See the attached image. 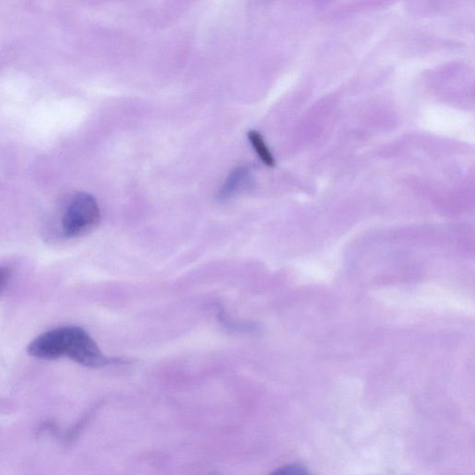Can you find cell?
<instances>
[{"instance_id":"cell-1","label":"cell","mask_w":475,"mask_h":475,"mask_svg":"<svg viewBox=\"0 0 475 475\" xmlns=\"http://www.w3.org/2000/svg\"><path fill=\"white\" fill-rule=\"evenodd\" d=\"M27 351L38 360L68 358L88 368H102L116 362L107 358L84 329L76 326L56 328L39 335L28 345Z\"/></svg>"},{"instance_id":"cell-2","label":"cell","mask_w":475,"mask_h":475,"mask_svg":"<svg viewBox=\"0 0 475 475\" xmlns=\"http://www.w3.org/2000/svg\"><path fill=\"white\" fill-rule=\"evenodd\" d=\"M101 222V212L94 197L76 193L66 206L62 226L66 237H81L92 231Z\"/></svg>"},{"instance_id":"cell-3","label":"cell","mask_w":475,"mask_h":475,"mask_svg":"<svg viewBox=\"0 0 475 475\" xmlns=\"http://www.w3.org/2000/svg\"><path fill=\"white\" fill-rule=\"evenodd\" d=\"M250 171L246 167H238L234 170L220 191V200H228L245 189L250 182Z\"/></svg>"},{"instance_id":"cell-4","label":"cell","mask_w":475,"mask_h":475,"mask_svg":"<svg viewBox=\"0 0 475 475\" xmlns=\"http://www.w3.org/2000/svg\"><path fill=\"white\" fill-rule=\"evenodd\" d=\"M248 138L256 153L259 154L261 161L269 167L275 166V160L268 148L263 136L257 131L248 132Z\"/></svg>"},{"instance_id":"cell-5","label":"cell","mask_w":475,"mask_h":475,"mask_svg":"<svg viewBox=\"0 0 475 475\" xmlns=\"http://www.w3.org/2000/svg\"><path fill=\"white\" fill-rule=\"evenodd\" d=\"M274 473L276 474H306L308 471L305 467L300 465H289L284 468H281L278 471H276Z\"/></svg>"},{"instance_id":"cell-6","label":"cell","mask_w":475,"mask_h":475,"mask_svg":"<svg viewBox=\"0 0 475 475\" xmlns=\"http://www.w3.org/2000/svg\"><path fill=\"white\" fill-rule=\"evenodd\" d=\"M11 278V270L7 268L0 267V292H3L7 288Z\"/></svg>"}]
</instances>
